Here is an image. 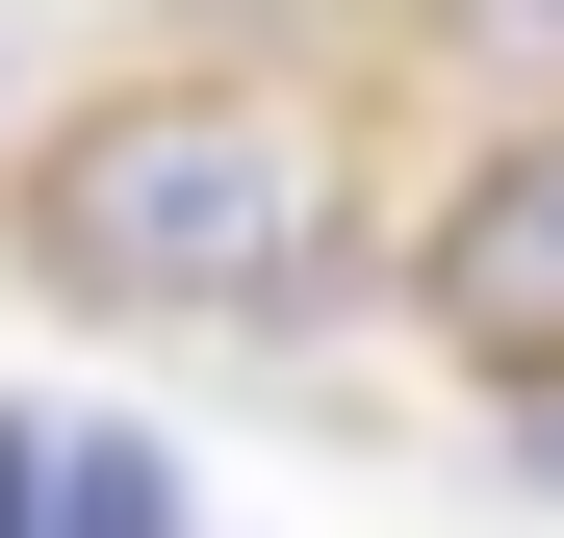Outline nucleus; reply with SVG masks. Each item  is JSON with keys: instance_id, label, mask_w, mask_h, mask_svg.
<instances>
[{"instance_id": "3", "label": "nucleus", "mask_w": 564, "mask_h": 538, "mask_svg": "<svg viewBox=\"0 0 564 538\" xmlns=\"http://www.w3.org/2000/svg\"><path fill=\"white\" fill-rule=\"evenodd\" d=\"M52 538H206V513H180V436H129V410H52Z\"/></svg>"}, {"instance_id": "6", "label": "nucleus", "mask_w": 564, "mask_h": 538, "mask_svg": "<svg viewBox=\"0 0 564 538\" xmlns=\"http://www.w3.org/2000/svg\"><path fill=\"white\" fill-rule=\"evenodd\" d=\"M513 487H539V513H564V385H513Z\"/></svg>"}, {"instance_id": "1", "label": "nucleus", "mask_w": 564, "mask_h": 538, "mask_svg": "<svg viewBox=\"0 0 564 538\" xmlns=\"http://www.w3.org/2000/svg\"><path fill=\"white\" fill-rule=\"evenodd\" d=\"M0 256L26 308L77 333H308L359 308L386 256V179H359V103L282 52H180V77H104L0 154Z\"/></svg>"}, {"instance_id": "4", "label": "nucleus", "mask_w": 564, "mask_h": 538, "mask_svg": "<svg viewBox=\"0 0 564 538\" xmlns=\"http://www.w3.org/2000/svg\"><path fill=\"white\" fill-rule=\"evenodd\" d=\"M411 52H462V77H513V103H564V0H411Z\"/></svg>"}, {"instance_id": "2", "label": "nucleus", "mask_w": 564, "mask_h": 538, "mask_svg": "<svg viewBox=\"0 0 564 538\" xmlns=\"http://www.w3.org/2000/svg\"><path fill=\"white\" fill-rule=\"evenodd\" d=\"M386 308L436 333V385H488V410L564 385V103H513V129L386 231Z\"/></svg>"}, {"instance_id": "5", "label": "nucleus", "mask_w": 564, "mask_h": 538, "mask_svg": "<svg viewBox=\"0 0 564 538\" xmlns=\"http://www.w3.org/2000/svg\"><path fill=\"white\" fill-rule=\"evenodd\" d=\"M0 538H52V410L0 385Z\"/></svg>"}]
</instances>
